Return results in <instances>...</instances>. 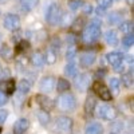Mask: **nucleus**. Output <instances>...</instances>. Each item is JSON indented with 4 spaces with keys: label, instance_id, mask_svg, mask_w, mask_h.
<instances>
[{
    "label": "nucleus",
    "instance_id": "1",
    "mask_svg": "<svg viewBox=\"0 0 134 134\" xmlns=\"http://www.w3.org/2000/svg\"><path fill=\"white\" fill-rule=\"evenodd\" d=\"M57 105L62 111H74L76 107V100L71 93L64 91L63 94L59 95V98L57 100Z\"/></svg>",
    "mask_w": 134,
    "mask_h": 134
},
{
    "label": "nucleus",
    "instance_id": "2",
    "mask_svg": "<svg viewBox=\"0 0 134 134\" xmlns=\"http://www.w3.org/2000/svg\"><path fill=\"white\" fill-rule=\"evenodd\" d=\"M63 16L62 8L57 4V3H51L46 11V20L47 23L51 26H57L60 23V19Z\"/></svg>",
    "mask_w": 134,
    "mask_h": 134
},
{
    "label": "nucleus",
    "instance_id": "3",
    "mask_svg": "<svg viewBox=\"0 0 134 134\" xmlns=\"http://www.w3.org/2000/svg\"><path fill=\"white\" fill-rule=\"evenodd\" d=\"M94 114L99 119L113 121L117 117V110L114 107H111V106H107V105H99V106H95Z\"/></svg>",
    "mask_w": 134,
    "mask_h": 134
},
{
    "label": "nucleus",
    "instance_id": "4",
    "mask_svg": "<svg viewBox=\"0 0 134 134\" xmlns=\"http://www.w3.org/2000/svg\"><path fill=\"white\" fill-rule=\"evenodd\" d=\"M99 35H100V27H99V24L91 23V24H88L85 28L82 38H83V40L86 43H93V42H95L99 38Z\"/></svg>",
    "mask_w": 134,
    "mask_h": 134
},
{
    "label": "nucleus",
    "instance_id": "5",
    "mask_svg": "<svg viewBox=\"0 0 134 134\" xmlns=\"http://www.w3.org/2000/svg\"><path fill=\"white\" fill-rule=\"evenodd\" d=\"M72 125L74 122L70 117H66V115H60L57 118V122H55V127L60 134H70L72 130Z\"/></svg>",
    "mask_w": 134,
    "mask_h": 134
},
{
    "label": "nucleus",
    "instance_id": "6",
    "mask_svg": "<svg viewBox=\"0 0 134 134\" xmlns=\"http://www.w3.org/2000/svg\"><path fill=\"white\" fill-rule=\"evenodd\" d=\"M94 93L102 99L105 100V102H107V100H111V91H110V88L107 86H105L103 83H100V82H95L94 86Z\"/></svg>",
    "mask_w": 134,
    "mask_h": 134
},
{
    "label": "nucleus",
    "instance_id": "7",
    "mask_svg": "<svg viewBox=\"0 0 134 134\" xmlns=\"http://www.w3.org/2000/svg\"><path fill=\"white\" fill-rule=\"evenodd\" d=\"M4 27L9 31H16L20 27V19L15 14H8L4 18Z\"/></svg>",
    "mask_w": 134,
    "mask_h": 134
},
{
    "label": "nucleus",
    "instance_id": "8",
    "mask_svg": "<svg viewBox=\"0 0 134 134\" xmlns=\"http://www.w3.org/2000/svg\"><path fill=\"white\" fill-rule=\"evenodd\" d=\"M88 85H90V75H88V74L85 72V74L76 75V78H75V87H76V90L86 91L88 88Z\"/></svg>",
    "mask_w": 134,
    "mask_h": 134
},
{
    "label": "nucleus",
    "instance_id": "9",
    "mask_svg": "<svg viewBox=\"0 0 134 134\" xmlns=\"http://www.w3.org/2000/svg\"><path fill=\"white\" fill-rule=\"evenodd\" d=\"M30 127V121L27 118H20L14 125V134H24Z\"/></svg>",
    "mask_w": 134,
    "mask_h": 134
},
{
    "label": "nucleus",
    "instance_id": "10",
    "mask_svg": "<svg viewBox=\"0 0 134 134\" xmlns=\"http://www.w3.org/2000/svg\"><path fill=\"white\" fill-rule=\"evenodd\" d=\"M39 87H40V90L44 91V93H51L55 88V79L52 76H44L43 79L40 81V83H39Z\"/></svg>",
    "mask_w": 134,
    "mask_h": 134
},
{
    "label": "nucleus",
    "instance_id": "11",
    "mask_svg": "<svg viewBox=\"0 0 134 134\" xmlns=\"http://www.w3.org/2000/svg\"><path fill=\"white\" fill-rule=\"evenodd\" d=\"M36 100H38L39 106L42 107V110H44V111H50V110L54 109L52 99L48 98V97H46V95H42V94L36 95Z\"/></svg>",
    "mask_w": 134,
    "mask_h": 134
},
{
    "label": "nucleus",
    "instance_id": "12",
    "mask_svg": "<svg viewBox=\"0 0 134 134\" xmlns=\"http://www.w3.org/2000/svg\"><path fill=\"white\" fill-rule=\"evenodd\" d=\"M0 88H2V93L8 95V94H14L16 86H15V82L12 79H7V81H3L0 83Z\"/></svg>",
    "mask_w": 134,
    "mask_h": 134
},
{
    "label": "nucleus",
    "instance_id": "13",
    "mask_svg": "<svg viewBox=\"0 0 134 134\" xmlns=\"http://www.w3.org/2000/svg\"><path fill=\"white\" fill-rule=\"evenodd\" d=\"M97 57H95V54L94 52H88V54H85L81 57L79 59V63L82 67H88V66H91L94 62H95Z\"/></svg>",
    "mask_w": 134,
    "mask_h": 134
},
{
    "label": "nucleus",
    "instance_id": "14",
    "mask_svg": "<svg viewBox=\"0 0 134 134\" xmlns=\"http://www.w3.org/2000/svg\"><path fill=\"white\" fill-rule=\"evenodd\" d=\"M86 134H103V126L98 122H91L86 126Z\"/></svg>",
    "mask_w": 134,
    "mask_h": 134
},
{
    "label": "nucleus",
    "instance_id": "15",
    "mask_svg": "<svg viewBox=\"0 0 134 134\" xmlns=\"http://www.w3.org/2000/svg\"><path fill=\"white\" fill-rule=\"evenodd\" d=\"M0 57H2L4 60H7V62H11L14 59V51H12V48H11L9 46H7V44H3V46L0 47Z\"/></svg>",
    "mask_w": 134,
    "mask_h": 134
},
{
    "label": "nucleus",
    "instance_id": "16",
    "mask_svg": "<svg viewBox=\"0 0 134 134\" xmlns=\"http://www.w3.org/2000/svg\"><path fill=\"white\" fill-rule=\"evenodd\" d=\"M44 63V55L42 54V52H39V51H36V52H34L32 55H31V64L34 66V67H42Z\"/></svg>",
    "mask_w": 134,
    "mask_h": 134
},
{
    "label": "nucleus",
    "instance_id": "17",
    "mask_svg": "<svg viewBox=\"0 0 134 134\" xmlns=\"http://www.w3.org/2000/svg\"><path fill=\"white\" fill-rule=\"evenodd\" d=\"M106 59L111 66H115L118 63H122L124 57H122V54H119V52H110V54L106 55Z\"/></svg>",
    "mask_w": 134,
    "mask_h": 134
},
{
    "label": "nucleus",
    "instance_id": "18",
    "mask_svg": "<svg viewBox=\"0 0 134 134\" xmlns=\"http://www.w3.org/2000/svg\"><path fill=\"white\" fill-rule=\"evenodd\" d=\"M97 106V100L93 95H90L87 99H86V102H85V111H86V114H93L94 113V109Z\"/></svg>",
    "mask_w": 134,
    "mask_h": 134
},
{
    "label": "nucleus",
    "instance_id": "19",
    "mask_svg": "<svg viewBox=\"0 0 134 134\" xmlns=\"http://www.w3.org/2000/svg\"><path fill=\"white\" fill-rule=\"evenodd\" d=\"M105 40H106L107 44H110V46H117L118 42H119L115 31H107L106 35H105Z\"/></svg>",
    "mask_w": 134,
    "mask_h": 134
},
{
    "label": "nucleus",
    "instance_id": "20",
    "mask_svg": "<svg viewBox=\"0 0 134 134\" xmlns=\"http://www.w3.org/2000/svg\"><path fill=\"white\" fill-rule=\"evenodd\" d=\"M57 52H55L52 48H50V50H47L46 51V54H44V62L46 63H48V64H54L55 62H57Z\"/></svg>",
    "mask_w": 134,
    "mask_h": 134
},
{
    "label": "nucleus",
    "instance_id": "21",
    "mask_svg": "<svg viewBox=\"0 0 134 134\" xmlns=\"http://www.w3.org/2000/svg\"><path fill=\"white\" fill-rule=\"evenodd\" d=\"M64 72H66V75H67V76L75 78V76L78 75V67H76L72 62H70L69 64H67V66L64 67Z\"/></svg>",
    "mask_w": 134,
    "mask_h": 134
},
{
    "label": "nucleus",
    "instance_id": "22",
    "mask_svg": "<svg viewBox=\"0 0 134 134\" xmlns=\"http://www.w3.org/2000/svg\"><path fill=\"white\" fill-rule=\"evenodd\" d=\"M70 82L67 81V79H63V78H59L58 79V83H57V90L58 91H60V93H64V91H67L70 88Z\"/></svg>",
    "mask_w": 134,
    "mask_h": 134
},
{
    "label": "nucleus",
    "instance_id": "23",
    "mask_svg": "<svg viewBox=\"0 0 134 134\" xmlns=\"http://www.w3.org/2000/svg\"><path fill=\"white\" fill-rule=\"evenodd\" d=\"M38 119L42 125H48L50 121H51V117L48 114V111H44V110H40L38 113Z\"/></svg>",
    "mask_w": 134,
    "mask_h": 134
},
{
    "label": "nucleus",
    "instance_id": "24",
    "mask_svg": "<svg viewBox=\"0 0 134 134\" xmlns=\"http://www.w3.org/2000/svg\"><path fill=\"white\" fill-rule=\"evenodd\" d=\"M18 88H19V91L21 94H27L30 91V88H31V82L28 79H21L18 85Z\"/></svg>",
    "mask_w": 134,
    "mask_h": 134
},
{
    "label": "nucleus",
    "instance_id": "25",
    "mask_svg": "<svg viewBox=\"0 0 134 134\" xmlns=\"http://www.w3.org/2000/svg\"><path fill=\"white\" fill-rule=\"evenodd\" d=\"M75 57H76V47H75V44H70L66 51V59L69 62H72Z\"/></svg>",
    "mask_w": 134,
    "mask_h": 134
},
{
    "label": "nucleus",
    "instance_id": "26",
    "mask_svg": "<svg viewBox=\"0 0 134 134\" xmlns=\"http://www.w3.org/2000/svg\"><path fill=\"white\" fill-rule=\"evenodd\" d=\"M122 44H124L125 48H129V47L133 46V44H134V35H133V32L127 34V35L122 39Z\"/></svg>",
    "mask_w": 134,
    "mask_h": 134
},
{
    "label": "nucleus",
    "instance_id": "27",
    "mask_svg": "<svg viewBox=\"0 0 134 134\" xmlns=\"http://www.w3.org/2000/svg\"><path fill=\"white\" fill-rule=\"evenodd\" d=\"M20 3L26 9H34L39 4V0H20Z\"/></svg>",
    "mask_w": 134,
    "mask_h": 134
},
{
    "label": "nucleus",
    "instance_id": "28",
    "mask_svg": "<svg viewBox=\"0 0 134 134\" xmlns=\"http://www.w3.org/2000/svg\"><path fill=\"white\" fill-rule=\"evenodd\" d=\"M107 20H109L110 24H119V23H122V16L118 12H113V14L109 15Z\"/></svg>",
    "mask_w": 134,
    "mask_h": 134
},
{
    "label": "nucleus",
    "instance_id": "29",
    "mask_svg": "<svg viewBox=\"0 0 134 134\" xmlns=\"http://www.w3.org/2000/svg\"><path fill=\"white\" fill-rule=\"evenodd\" d=\"M119 31L125 32V34L133 32V23L131 21H124V23H119Z\"/></svg>",
    "mask_w": 134,
    "mask_h": 134
},
{
    "label": "nucleus",
    "instance_id": "30",
    "mask_svg": "<svg viewBox=\"0 0 134 134\" xmlns=\"http://www.w3.org/2000/svg\"><path fill=\"white\" fill-rule=\"evenodd\" d=\"M119 86H121V81L118 78H110V88L114 93H117L119 90Z\"/></svg>",
    "mask_w": 134,
    "mask_h": 134
},
{
    "label": "nucleus",
    "instance_id": "31",
    "mask_svg": "<svg viewBox=\"0 0 134 134\" xmlns=\"http://www.w3.org/2000/svg\"><path fill=\"white\" fill-rule=\"evenodd\" d=\"M122 83H124L125 87H131L133 86V75L131 74L122 75Z\"/></svg>",
    "mask_w": 134,
    "mask_h": 134
},
{
    "label": "nucleus",
    "instance_id": "32",
    "mask_svg": "<svg viewBox=\"0 0 134 134\" xmlns=\"http://www.w3.org/2000/svg\"><path fill=\"white\" fill-rule=\"evenodd\" d=\"M82 5H83V2H82V0H74V2L70 3V8H71L72 11H76L78 8H81Z\"/></svg>",
    "mask_w": 134,
    "mask_h": 134
},
{
    "label": "nucleus",
    "instance_id": "33",
    "mask_svg": "<svg viewBox=\"0 0 134 134\" xmlns=\"http://www.w3.org/2000/svg\"><path fill=\"white\" fill-rule=\"evenodd\" d=\"M110 5H111V0H98V7L99 8L107 9Z\"/></svg>",
    "mask_w": 134,
    "mask_h": 134
},
{
    "label": "nucleus",
    "instance_id": "34",
    "mask_svg": "<svg viewBox=\"0 0 134 134\" xmlns=\"http://www.w3.org/2000/svg\"><path fill=\"white\" fill-rule=\"evenodd\" d=\"M60 23L63 24V26H70L71 23H72V16H62V19H60Z\"/></svg>",
    "mask_w": 134,
    "mask_h": 134
},
{
    "label": "nucleus",
    "instance_id": "35",
    "mask_svg": "<svg viewBox=\"0 0 134 134\" xmlns=\"http://www.w3.org/2000/svg\"><path fill=\"white\" fill-rule=\"evenodd\" d=\"M7 117H8V111L7 110H0V125H3L7 121Z\"/></svg>",
    "mask_w": 134,
    "mask_h": 134
},
{
    "label": "nucleus",
    "instance_id": "36",
    "mask_svg": "<svg viewBox=\"0 0 134 134\" xmlns=\"http://www.w3.org/2000/svg\"><path fill=\"white\" fill-rule=\"evenodd\" d=\"M83 7V14L85 15H90L91 12H93V7L90 5V4H85V5H82Z\"/></svg>",
    "mask_w": 134,
    "mask_h": 134
},
{
    "label": "nucleus",
    "instance_id": "37",
    "mask_svg": "<svg viewBox=\"0 0 134 134\" xmlns=\"http://www.w3.org/2000/svg\"><path fill=\"white\" fill-rule=\"evenodd\" d=\"M7 100H8L7 95H5L4 93H2V91H0V106L5 105V103H7Z\"/></svg>",
    "mask_w": 134,
    "mask_h": 134
},
{
    "label": "nucleus",
    "instance_id": "38",
    "mask_svg": "<svg viewBox=\"0 0 134 134\" xmlns=\"http://www.w3.org/2000/svg\"><path fill=\"white\" fill-rule=\"evenodd\" d=\"M124 70H125V66L122 64V63H118V64L114 66V71H115V72H122Z\"/></svg>",
    "mask_w": 134,
    "mask_h": 134
},
{
    "label": "nucleus",
    "instance_id": "39",
    "mask_svg": "<svg viewBox=\"0 0 134 134\" xmlns=\"http://www.w3.org/2000/svg\"><path fill=\"white\" fill-rule=\"evenodd\" d=\"M111 126H113V131H114V133L121 131V129H122V124H119V122H117V124H113Z\"/></svg>",
    "mask_w": 134,
    "mask_h": 134
},
{
    "label": "nucleus",
    "instance_id": "40",
    "mask_svg": "<svg viewBox=\"0 0 134 134\" xmlns=\"http://www.w3.org/2000/svg\"><path fill=\"white\" fill-rule=\"evenodd\" d=\"M105 12H106V9H103V8H97V14L98 15H105Z\"/></svg>",
    "mask_w": 134,
    "mask_h": 134
},
{
    "label": "nucleus",
    "instance_id": "41",
    "mask_svg": "<svg viewBox=\"0 0 134 134\" xmlns=\"http://www.w3.org/2000/svg\"><path fill=\"white\" fill-rule=\"evenodd\" d=\"M69 43H70V44H75V38H74V35H70V36H69Z\"/></svg>",
    "mask_w": 134,
    "mask_h": 134
},
{
    "label": "nucleus",
    "instance_id": "42",
    "mask_svg": "<svg viewBox=\"0 0 134 134\" xmlns=\"http://www.w3.org/2000/svg\"><path fill=\"white\" fill-rule=\"evenodd\" d=\"M126 60H127L129 63H131V64H133V57H130V55H127V57H126Z\"/></svg>",
    "mask_w": 134,
    "mask_h": 134
},
{
    "label": "nucleus",
    "instance_id": "43",
    "mask_svg": "<svg viewBox=\"0 0 134 134\" xmlns=\"http://www.w3.org/2000/svg\"><path fill=\"white\" fill-rule=\"evenodd\" d=\"M126 2H127L129 4H133V2H134V0H126Z\"/></svg>",
    "mask_w": 134,
    "mask_h": 134
},
{
    "label": "nucleus",
    "instance_id": "44",
    "mask_svg": "<svg viewBox=\"0 0 134 134\" xmlns=\"http://www.w3.org/2000/svg\"><path fill=\"white\" fill-rule=\"evenodd\" d=\"M0 79H2V66H0Z\"/></svg>",
    "mask_w": 134,
    "mask_h": 134
},
{
    "label": "nucleus",
    "instance_id": "45",
    "mask_svg": "<svg viewBox=\"0 0 134 134\" xmlns=\"http://www.w3.org/2000/svg\"><path fill=\"white\" fill-rule=\"evenodd\" d=\"M0 40H2V34H0Z\"/></svg>",
    "mask_w": 134,
    "mask_h": 134
},
{
    "label": "nucleus",
    "instance_id": "46",
    "mask_svg": "<svg viewBox=\"0 0 134 134\" xmlns=\"http://www.w3.org/2000/svg\"><path fill=\"white\" fill-rule=\"evenodd\" d=\"M0 134H2V127H0Z\"/></svg>",
    "mask_w": 134,
    "mask_h": 134
},
{
    "label": "nucleus",
    "instance_id": "47",
    "mask_svg": "<svg viewBox=\"0 0 134 134\" xmlns=\"http://www.w3.org/2000/svg\"><path fill=\"white\" fill-rule=\"evenodd\" d=\"M111 134H117V133H111Z\"/></svg>",
    "mask_w": 134,
    "mask_h": 134
},
{
    "label": "nucleus",
    "instance_id": "48",
    "mask_svg": "<svg viewBox=\"0 0 134 134\" xmlns=\"http://www.w3.org/2000/svg\"><path fill=\"white\" fill-rule=\"evenodd\" d=\"M0 2H2V0H0Z\"/></svg>",
    "mask_w": 134,
    "mask_h": 134
},
{
    "label": "nucleus",
    "instance_id": "49",
    "mask_svg": "<svg viewBox=\"0 0 134 134\" xmlns=\"http://www.w3.org/2000/svg\"><path fill=\"white\" fill-rule=\"evenodd\" d=\"M111 2H113V0H111Z\"/></svg>",
    "mask_w": 134,
    "mask_h": 134
},
{
    "label": "nucleus",
    "instance_id": "50",
    "mask_svg": "<svg viewBox=\"0 0 134 134\" xmlns=\"http://www.w3.org/2000/svg\"><path fill=\"white\" fill-rule=\"evenodd\" d=\"M0 14H2V12H0Z\"/></svg>",
    "mask_w": 134,
    "mask_h": 134
}]
</instances>
